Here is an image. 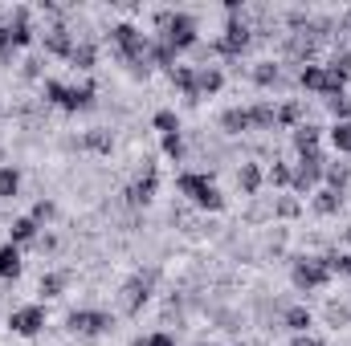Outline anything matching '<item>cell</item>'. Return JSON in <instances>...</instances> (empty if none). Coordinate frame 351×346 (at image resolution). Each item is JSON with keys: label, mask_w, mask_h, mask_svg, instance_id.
Returning <instances> with one entry per match:
<instances>
[{"label": "cell", "mask_w": 351, "mask_h": 346, "mask_svg": "<svg viewBox=\"0 0 351 346\" xmlns=\"http://www.w3.org/2000/svg\"><path fill=\"white\" fill-rule=\"evenodd\" d=\"M348 25H351V12H348Z\"/></svg>", "instance_id": "cell-41"}, {"label": "cell", "mask_w": 351, "mask_h": 346, "mask_svg": "<svg viewBox=\"0 0 351 346\" xmlns=\"http://www.w3.org/2000/svg\"><path fill=\"white\" fill-rule=\"evenodd\" d=\"M110 37H114V45L123 49L127 62H147V49H152V45H147V37H143L135 25H114Z\"/></svg>", "instance_id": "cell-4"}, {"label": "cell", "mask_w": 351, "mask_h": 346, "mask_svg": "<svg viewBox=\"0 0 351 346\" xmlns=\"http://www.w3.org/2000/svg\"><path fill=\"white\" fill-rule=\"evenodd\" d=\"M294 212H298V204H294V200H282V204H278V216H294Z\"/></svg>", "instance_id": "cell-39"}, {"label": "cell", "mask_w": 351, "mask_h": 346, "mask_svg": "<svg viewBox=\"0 0 351 346\" xmlns=\"http://www.w3.org/2000/svg\"><path fill=\"white\" fill-rule=\"evenodd\" d=\"M41 326H45V310H41V306H21V310H12V318H8V330L21 334V338H33Z\"/></svg>", "instance_id": "cell-8"}, {"label": "cell", "mask_w": 351, "mask_h": 346, "mask_svg": "<svg viewBox=\"0 0 351 346\" xmlns=\"http://www.w3.org/2000/svg\"><path fill=\"white\" fill-rule=\"evenodd\" d=\"M327 277H331L327 257H302L294 265V285L298 289H319V285H327Z\"/></svg>", "instance_id": "cell-6"}, {"label": "cell", "mask_w": 351, "mask_h": 346, "mask_svg": "<svg viewBox=\"0 0 351 346\" xmlns=\"http://www.w3.org/2000/svg\"><path fill=\"white\" fill-rule=\"evenodd\" d=\"M348 168H343V163H339V168H323V179H327V187H331V191H343V187H348Z\"/></svg>", "instance_id": "cell-26"}, {"label": "cell", "mask_w": 351, "mask_h": 346, "mask_svg": "<svg viewBox=\"0 0 351 346\" xmlns=\"http://www.w3.org/2000/svg\"><path fill=\"white\" fill-rule=\"evenodd\" d=\"M53 212H58V208H53L49 200H37V204H33V220H37V224H45V220H53Z\"/></svg>", "instance_id": "cell-32"}, {"label": "cell", "mask_w": 351, "mask_h": 346, "mask_svg": "<svg viewBox=\"0 0 351 346\" xmlns=\"http://www.w3.org/2000/svg\"><path fill=\"white\" fill-rule=\"evenodd\" d=\"M16 187H21L16 168H0V200H12V196H16Z\"/></svg>", "instance_id": "cell-23"}, {"label": "cell", "mask_w": 351, "mask_h": 346, "mask_svg": "<svg viewBox=\"0 0 351 346\" xmlns=\"http://www.w3.org/2000/svg\"><path fill=\"white\" fill-rule=\"evenodd\" d=\"M327 106H331V114H335L339 122H348V118H351V102H348V98H343V94H339V98H331Z\"/></svg>", "instance_id": "cell-31"}, {"label": "cell", "mask_w": 351, "mask_h": 346, "mask_svg": "<svg viewBox=\"0 0 351 346\" xmlns=\"http://www.w3.org/2000/svg\"><path fill=\"white\" fill-rule=\"evenodd\" d=\"M70 62H74V66H82V70H90V66H94V45H86V41H82V45H74Z\"/></svg>", "instance_id": "cell-29"}, {"label": "cell", "mask_w": 351, "mask_h": 346, "mask_svg": "<svg viewBox=\"0 0 351 346\" xmlns=\"http://www.w3.org/2000/svg\"><path fill=\"white\" fill-rule=\"evenodd\" d=\"M86 143L94 147V151H110V139H106V135H90Z\"/></svg>", "instance_id": "cell-38"}, {"label": "cell", "mask_w": 351, "mask_h": 346, "mask_svg": "<svg viewBox=\"0 0 351 346\" xmlns=\"http://www.w3.org/2000/svg\"><path fill=\"white\" fill-rule=\"evenodd\" d=\"M290 168H286V163H274V168H269V183H278V187H286V183H290Z\"/></svg>", "instance_id": "cell-34"}, {"label": "cell", "mask_w": 351, "mask_h": 346, "mask_svg": "<svg viewBox=\"0 0 351 346\" xmlns=\"http://www.w3.org/2000/svg\"><path fill=\"white\" fill-rule=\"evenodd\" d=\"M29 241H37V220L33 216H21V220H12V228H8V245H29Z\"/></svg>", "instance_id": "cell-13"}, {"label": "cell", "mask_w": 351, "mask_h": 346, "mask_svg": "<svg viewBox=\"0 0 351 346\" xmlns=\"http://www.w3.org/2000/svg\"><path fill=\"white\" fill-rule=\"evenodd\" d=\"M131 346H176L172 334H147V338H135Z\"/></svg>", "instance_id": "cell-35"}, {"label": "cell", "mask_w": 351, "mask_h": 346, "mask_svg": "<svg viewBox=\"0 0 351 346\" xmlns=\"http://www.w3.org/2000/svg\"><path fill=\"white\" fill-rule=\"evenodd\" d=\"M164 155H172V159H180V155H184V143H180V135H164Z\"/></svg>", "instance_id": "cell-36"}, {"label": "cell", "mask_w": 351, "mask_h": 346, "mask_svg": "<svg viewBox=\"0 0 351 346\" xmlns=\"http://www.w3.org/2000/svg\"><path fill=\"white\" fill-rule=\"evenodd\" d=\"M143 302H147V277H131V281L123 285V310H127V314H139Z\"/></svg>", "instance_id": "cell-11"}, {"label": "cell", "mask_w": 351, "mask_h": 346, "mask_svg": "<svg viewBox=\"0 0 351 346\" xmlns=\"http://www.w3.org/2000/svg\"><path fill=\"white\" fill-rule=\"evenodd\" d=\"M156 131L160 135H180V118H176L172 110H160L156 114Z\"/></svg>", "instance_id": "cell-27"}, {"label": "cell", "mask_w": 351, "mask_h": 346, "mask_svg": "<svg viewBox=\"0 0 351 346\" xmlns=\"http://www.w3.org/2000/svg\"><path fill=\"white\" fill-rule=\"evenodd\" d=\"M245 45H250V29H245L241 21H229V25H225V37L217 41V53H225V57H237Z\"/></svg>", "instance_id": "cell-10"}, {"label": "cell", "mask_w": 351, "mask_h": 346, "mask_svg": "<svg viewBox=\"0 0 351 346\" xmlns=\"http://www.w3.org/2000/svg\"><path fill=\"white\" fill-rule=\"evenodd\" d=\"M286 326H290L294 334H306V330L315 326V318H311L306 306H290V310H286Z\"/></svg>", "instance_id": "cell-16"}, {"label": "cell", "mask_w": 351, "mask_h": 346, "mask_svg": "<svg viewBox=\"0 0 351 346\" xmlns=\"http://www.w3.org/2000/svg\"><path fill=\"white\" fill-rule=\"evenodd\" d=\"M110 326H114V322H110V314H102V310H74V314H70V330L82 334V338L106 334Z\"/></svg>", "instance_id": "cell-7"}, {"label": "cell", "mask_w": 351, "mask_h": 346, "mask_svg": "<svg viewBox=\"0 0 351 346\" xmlns=\"http://www.w3.org/2000/svg\"><path fill=\"white\" fill-rule=\"evenodd\" d=\"M180 196H188L196 208H208V212H221L225 208V196L217 191V183L208 179V175H200V172H184L180 175Z\"/></svg>", "instance_id": "cell-1"}, {"label": "cell", "mask_w": 351, "mask_h": 346, "mask_svg": "<svg viewBox=\"0 0 351 346\" xmlns=\"http://www.w3.org/2000/svg\"><path fill=\"white\" fill-rule=\"evenodd\" d=\"M298 82H302V90H311V94H327V98H339V94H343V82L331 78L327 66H302Z\"/></svg>", "instance_id": "cell-5"}, {"label": "cell", "mask_w": 351, "mask_h": 346, "mask_svg": "<svg viewBox=\"0 0 351 346\" xmlns=\"http://www.w3.org/2000/svg\"><path fill=\"white\" fill-rule=\"evenodd\" d=\"M331 147L351 155V122H335V127H331Z\"/></svg>", "instance_id": "cell-25"}, {"label": "cell", "mask_w": 351, "mask_h": 346, "mask_svg": "<svg viewBox=\"0 0 351 346\" xmlns=\"http://www.w3.org/2000/svg\"><path fill=\"white\" fill-rule=\"evenodd\" d=\"M221 86H225V74H221L217 66H200V70H196V98L217 94Z\"/></svg>", "instance_id": "cell-12"}, {"label": "cell", "mask_w": 351, "mask_h": 346, "mask_svg": "<svg viewBox=\"0 0 351 346\" xmlns=\"http://www.w3.org/2000/svg\"><path fill=\"white\" fill-rule=\"evenodd\" d=\"M127 196H131V204H147V200L156 196V172H147L135 187H131V191H127Z\"/></svg>", "instance_id": "cell-20"}, {"label": "cell", "mask_w": 351, "mask_h": 346, "mask_svg": "<svg viewBox=\"0 0 351 346\" xmlns=\"http://www.w3.org/2000/svg\"><path fill=\"white\" fill-rule=\"evenodd\" d=\"M66 289V273H49V277H41V293L45 297H58Z\"/></svg>", "instance_id": "cell-28"}, {"label": "cell", "mask_w": 351, "mask_h": 346, "mask_svg": "<svg viewBox=\"0 0 351 346\" xmlns=\"http://www.w3.org/2000/svg\"><path fill=\"white\" fill-rule=\"evenodd\" d=\"M323 155L319 151H311V155H302V163H298V172L290 175V183H294V191H311L319 179H323Z\"/></svg>", "instance_id": "cell-9"}, {"label": "cell", "mask_w": 351, "mask_h": 346, "mask_svg": "<svg viewBox=\"0 0 351 346\" xmlns=\"http://www.w3.org/2000/svg\"><path fill=\"white\" fill-rule=\"evenodd\" d=\"M45 98L58 102L62 110H86L94 102V86H62V82H45Z\"/></svg>", "instance_id": "cell-3"}, {"label": "cell", "mask_w": 351, "mask_h": 346, "mask_svg": "<svg viewBox=\"0 0 351 346\" xmlns=\"http://www.w3.org/2000/svg\"><path fill=\"white\" fill-rule=\"evenodd\" d=\"M327 269H331V273H348L351 277V257H327Z\"/></svg>", "instance_id": "cell-37"}, {"label": "cell", "mask_w": 351, "mask_h": 346, "mask_svg": "<svg viewBox=\"0 0 351 346\" xmlns=\"http://www.w3.org/2000/svg\"><path fill=\"white\" fill-rule=\"evenodd\" d=\"M45 45H49V49H53V53H62V57H70V53H74V45H78V41H70V33H66V29H62V25H58V29H49V33H45Z\"/></svg>", "instance_id": "cell-15"}, {"label": "cell", "mask_w": 351, "mask_h": 346, "mask_svg": "<svg viewBox=\"0 0 351 346\" xmlns=\"http://www.w3.org/2000/svg\"><path fill=\"white\" fill-rule=\"evenodd\" d=\"M298 114H302V106H298V102H290V106H282V110H278V122H282V127H290V122H298Z\"/></svg>", "instance_id": "cell-33"}, {"label": "cell", "mask_w": 351, "mask_h": 346, "mask_svg": "<svg viewBox=\"0 0 351 346\" xmlns=\"http://www.w3.org/2000/svg\"><path fill=\"white\" fill-rule=\"evenodd\" d=\"M254 82H258V86H274V82H278V66H274V62H262V66L254 70Z\"/></svg>", "instance_id": "cell-30"}, {"label": "cell", "mask_w": 351, "mask_h": 346, "mask_svg": "<svg viewBox=\"0 0 351 346\" xmlns=\"http://www.w3.org/2000/svg\"><path fill=\"white\" fill-rule=\"evenodd\" d=\"M160 25H164V45L172 49V53H184V49H192L200 37H196V16H188V12H160Z\"/></svg>", "instance_id": "cell-2"}, {"label": "cell", "mask_w": 351, "mask_h": 346, "mask_svg": "<svg viewBox=\"0 0 351 346\" xmlns=\"http://www.w3.org/2000/svg\"><path fill=\"white\" fill-rule=\"evenodd\" d=\"M250 122H254V127H274V122H278V110H274L269 102H258V106H250Z\"/></svg>", "instance_id": "cell-22"}, {"label": "cell", "mask_w": 351, "mask_h": 346, "mask_svg": "<svg viewBox=\"0 0 351 346\" xmlns=\"http://www.w3.org/2000/svg\"><path fill=\"white\" fill-rule=\"evenodd\" d=\"M172 82L184 90L188 98H196V70H192V66H176V70H172Z\"/></svg>", "instance_id": "cell-21"}, {"label": "cell", "mask_w": 351, "mask_h": 346, "mask_svg": "<svg viewBox=\"0 0 351 346\" xmlns=\"http://www.w3.org/2000/svg\"><path fill=\"white\" fill-rule=\"evenodd\" d=\"M21 273V249L16 245H4L0 249V277L8 281V277H16Z\"/></svg>", "instance_id": "cell-17"}, {"label": "cell", "mask_w": 351, "mask_h": 346, "mask_svg": "<svg viewBox=\"0 0 351 346\" xmlns=\"http://www.w3.org/2000/svg\"><path fill=\"white\" fill-rule=\"evenodd\" d=\"M294 147H298V155H311V151H319V127H294Z\"/></svg>", "instance_id": "cell-14"}, {"label": "cell", "mask_w": 351, "mask_h": 346, "mask_svg": "<svg viewBox=\"0 0 351 346\" xmlns=\"http://www.w3.org/2000/svg\"><path fill=\"white\" fill-rule=\"evenodd\" d=\"M221 127H225L229 135H241V131H250L254 122H250V110H225V114H221Z\"/></svg>", "instance_id": "cell-18"}, {"label": "cell", "mask_w": 351, "mask_h": 346, "mask_svg": "<svg viewBox=\"0 0 351 346\" xmlns=\"http://www.w3.org/2000/svg\"><path fill=\"white\" fill-rule=\"evenodd\" d=\"M339 200H343V191H331V187H323V191H319V200H315V208H319L323 216H331V212H339Z\"/></svg>", "instance_id": "cell-24"}, {"label": "cell", "mask_w": 351, "mask_h": 346, "mask_svg": "<svg viewBox=\"0 0 351 346\" xmlns=\"http://www.w3.org/2000/svg\"><path fill=\"white\" fill-rule=\"evenodd\" d=\"M294 346H319L311 334H294Z\"/></svg>", "instance_id": "cell-40"}, {"label": "cell", "mask_w": 351, "mask_h": 346, "mask_svg": "<svg viewBox=\"0 0 351 346\" xmlns=\"http://www.w3.org/2000/svg\"><path fill=\"white\" fill-rule=\"evenodd\" d=\"M208 346H217V343H208Z\"/></svg>", "instance_id": "cell-42"}, {"label": "cell", "mask_w": 351, "mask_h": 346, "mask_svg": "<svg viewBox=\"0 0 351 346\" xmlns=\"http://www.w3.org/2000/svg\"><path fill=\"white\" fill-rule=\"evenodd\" d=\"M237 179H241V191H245V196H258V187H262V168H258V163H241Z\"/></svg>", "instance_id": "cell-19"}]
</instances>
